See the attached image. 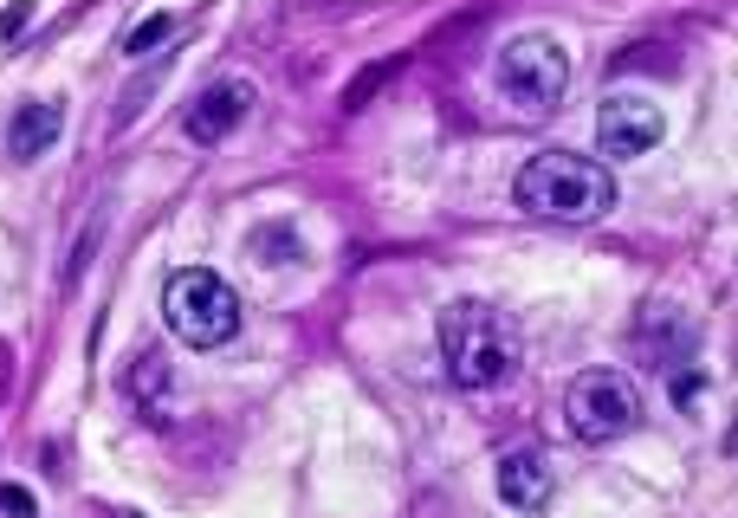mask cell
<instances>
[{
    "label": "cell",
    "instance_id": "cell-5",
    "mask_svg": "<svg viewBox=\"0 0 738 518\" xmlns=\"http://www.w3.org/2000/svg\"><path fill=\"white\" fill-rule=\"evenodd\" d=\"M564 421L583 447H609L641 421V389L622 370H583L564 395Z\"/></svg>",
    "mask_w": 738,
    "mask_h": 518
},
{
    "label": "cell",
    "instance_id": "cell-1",
    "mask_svg": "<svg viewBox=\"0 0 738 518\" xmlns=\"http://www.w3.org/2000/svg\"><path fill=\"white\" fill-rule=\"evenodd\" d=\"M441 363L460 389H492L518 370V324L486 298H454L441 311Z\"/></svg>",
    "mask_w": 738,
    "mask_h": 518
},
{
    "label": "cell",
    "instance_id": "cell-2",
    "mask_svg": "<svg viewBox=\"0 0 738 518\" xmlns=\"http://www.w3.org/2000/svg\"><path fill=\"white\" fill-rule=\"evenodd\" d=\"M518 208L538 221H596L615 208V175L577 149H544L518 169Z\"/></svg>",
    "mask_w": 738,
    "mask_h": 518
},
{
    "label": "cell",
    "instance_id": "cell-10",
    "mask_svg": "<svg viewBox=\"0 0 738 518\" xmlns=\"http://www.w3.org/2000/svg\"><path fill=\"white\" fill-rule=\"evenodd\" d=\"M59 130H65V111L52 98H39V104H20V117H13V130H7V156L13 162H33V156H46L52 143H59Z\"/></svg>",
    "mask_w": 738,
    "mask_h": 518
},
{
    "label": "cell",
    "instance_id": "cell-7",
    "mask_svg": "<svg viewBox=\"0 0 738 518\" xmlns=\"http://www.w3.org/2000/svg\"><path fill=\"white\" fill-rule=\"evenodd\" d=\"M253 111V85H246V78H221V85H208L195 98V111L182 117V130L195 136L201 149H214V143H227V136H234V124L240 117Z\"/></svg>",
    "mask_w": 738,
    "mask_h": 518
},
{
    "label": "cell",
    "instance_id": "cell-6",
    "mask_svg": "<svg viewBox=\"0 0 738 518\" xmlns=\"http://www.w3.org/2000/svg\"><path fill=\"white\" fill-rule=\"evenodd\" d=\"M667 130L661 104H648L641 91H622V98H603V111H596V143H603V156H641V149H654Z\"/></svg>",
    "mask_w": 738,
    "mask_h": 518
},
{
    "label": "cell",
    "instance_id": "cell-11",
    "mask_svg": "<svg viewBox=\"0 0 738 518\" xmlns=\"http://www.w3.org/2000/svg\"><path fill=\"white\" fill-rule=\"evenodd\" d=\"M266 266H292V259H305V240L292 234V227H253V240H246Z\"/></svg>",
    "mask_w": 738,
    "mask_h": 518
},
{
    "label": "cell",
    "instance_id": "cell-17",
    "mask_svg": "<svg viewBox=\"0 0 738 518\" xmlns=\"http://www.w3.org/2000/svg\"><path fill=\"white\" fill-rule=\"evenodd\" d=\"M104 518H136V512H104Z\"/></svg>",
    "mask_w": 738,
    "mask_h": 518
},
{
    "label": "cell",
    "instance_id": "cell-8",
    "mask_svg": "<svg viewBox=\"0 0 738 518\" xmlns=\"http://www.w3.org/2000/svg\"><path fill=\"white\" fill-rule=\"evenodd\" d=\"M551 486H557V473H551V460H544L538 447H525V454H505V460H499V499H505L512 512H544Z\"/></svg>",
    "mask_w": 738,
    "mask_h": 518
},
{
    "label": "cell",
    "instance_id": "cell-16",
    "mask_svg": "<svg viewBox=\"0 0 738 518\" xmlns=\"http://www.w3.org/2000/svg\"><path fill=\"white\" fill-rule=\"evenodd\" d=\"M7 395H13V350L0 344V402H7Z\"/></svg>",
    "mask_w": 738,
    "mask_h": 518
},
{
    "label": "cell",
    "instance_id": "cell-4",
    "mask_svg": "<svg viewBox=\"0 0 738 518\" xmlns=\"http://www.w3.org/2000/svg\"><path fill=\"white\" fill-rule=\"evenodd\" d=\"M564 91H570V52H564V39L525 33V39H512V46L499 52V98L512 104L525 124L551 117L557 104H564Z\"/></svg>",
    "mask_w": 738,
    "mask_h": 518
},
{
    "label": "cell",
    "instance_id": "cell-13",
    "mask_svg": "<svg viewBox=\"0 0 738 518\" xmlns=\"http://www.w3.org/2000/svg\"><path fill=\"white\" fill-rule=\"evenodd\" d=\"M169 33H175V20H169V13H149L143 26H130V33H123V52H130V59H143V52H156Z\"/></svg>",
    "mask_w": 738,
    "mask_h": 518
},
{
    "label": "cell",
    "instance_id": "cell-12",
    "mask_svg": "<svg viewBox=\"0 0 738 518\" xmlns=\"http://www.w3.org/2000/svg\"><path fill=\"white\" fill-rule=\"evenodd\" d=\"M395 72H402V59H382V65H363V72L357 78H350V85H344V111H363V104L369 98H376V91L382 85H389V78Z\"/></svg>",
    "mask_w": 738,
    "mask_h": 518
},
{
    "label": "cell",
    "instance_id": "cell-9",
    "mask_svg": "<svg viewBox=\"0 0 738 518\" xmlns=\"http://www.w3.org/2000/svg\"><path fill=\"white\" fill-rule=\"evenodd\" d=\"M130 402L149 428H169L175 421V383H169V357H162V350H143V357L130 363Z\"/></svg>",
    "mask_w": 738,
    "mask_h": 518
},
{
    "label": "cell",
    "instance_id": "cell-14",
    "mask_svg": "<svg viewBox=\"0 0 738 518\" xmlns=\"http://www.w3.org/2000/svg\"><path fill=\"white\" fill-rule=\"evenodd\" d=\"M26 20H33V0H7V13H0V46L26 33Z\"/></svg>",
    "mask_w": 738,
    "mask_h": 518
},
{
    "label": "cell",
    "instance_id": "cell-15",
    "mask_svg": "<svg viewBox=\"0 0 738 518\" xmlns=\"http://www.w3.org/2000/svg\"><path fill=\"white\" fill-rule=\"evenodd\" d=\"M0 512H13V518H33V493H20V486H0Z\"/></svg>",
    "mask_w": 738,
    "mask_h": 518
},
{
    "label": "cell",
    "instance_id": "cell-3",
    "mask_svg": "<svg viewBox=\"0 0 738 518\" xmlns=\"http://www.w3.org/2000/svg\"><path fill=\"white\" fill-rule=\"evenodd\" d=\"M162 318H169V331L182 337L188 350H221V344L240 337V298H234V285H227L221 272L182 266V272H169V285H162Z\"/></svg>",
    "mask_w": 738,
    "mask_h": 518
}]
</instances>
